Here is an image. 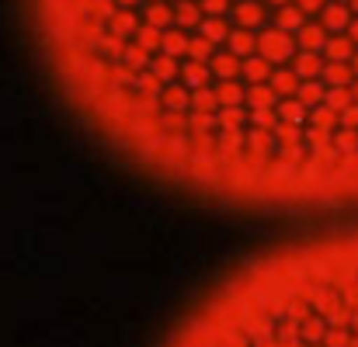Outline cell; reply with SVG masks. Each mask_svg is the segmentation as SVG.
<instances>
[{
	"label": "cell",
	"instance_id": "obj_2",
	"mask_svg": "<svg viewBox=\"0 0 358 347\" xmlns=\"http://www.w3.org/2000/svg\"><path fill=\"white\" fill-rule=\"evenodd\" d=\"M160 347H358V223L230 267Z\"/></svg>",
	"mask_w": 358,
	"mask_h": 347
},
{
	"label": "cell",
	"instance_id": "obj_1",
	"mask_svg": "<svg viewBox=\"0 0 358 347\" xmlns=\"http://www.w3.org/2000/svg\"><path fill=\"white\" fill-rule=\"evenodd\" d=\"M49 70L129 167L243 212L358 209V0H31Z\"/></svg>",
	"mask_w": 358,
	"mask_h": 347
}]
</instances>
